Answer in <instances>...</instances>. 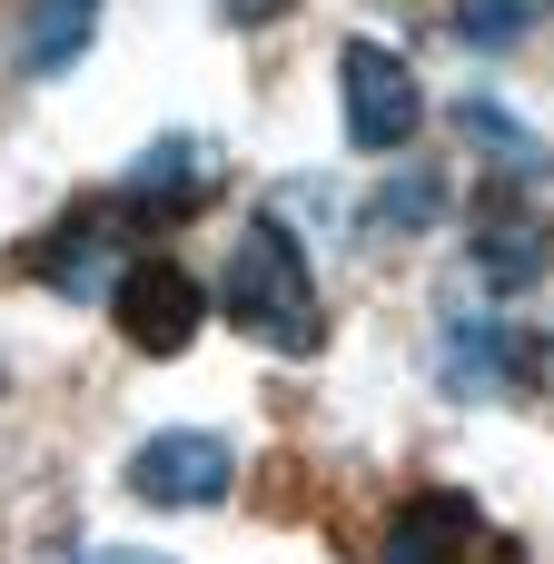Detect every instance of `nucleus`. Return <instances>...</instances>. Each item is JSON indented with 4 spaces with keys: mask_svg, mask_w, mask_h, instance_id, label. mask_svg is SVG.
Masks as SVG:
<instances>
[{
    "mask_svg": "<svg viewBox=\"0 0 554 564\" xmlns=\"http://www.w3.org/2000/svg\"><path fill=\"white\" fill-rule=\"evenodd\" d=\"M218 307L268 347V357H317L327 337V307H317V268L307 248L287 238V218H248L228 238V278H218Z\"/></svg>",
    "mask_w": 554,
    "mask_h": 564,
    "instance_id": "obj_1",
    "label": "nucleus"
},
{
    "mask_svg": "<svg viewBox=\"0 0 554 564\" xmlns=\"http://www.w3.org/2000/svg\"><path fill=\"white\" fill-rule=\"evenodd\" d=\"M337 99H347V139H357L367 159H397V149L426 129V89H416V69H406L387 40H347V50H337Z\"/></svg>",
    "mask_w": 554,
    "mask_h": 564,
    "instance_id": "obj_2",
    "label": "nucleus"
},
{
    "mask_svg": "<svg viewBox=\"0 0 554 564\" xmlns=\"http://www.w3.org/2000/svg\"><path fill=\"white\" fill-rule=\"evenodd\" d=\"M109 317H119V337H129L139 357H188L208 297H198V278H188L178 258H129V278L109 288Z\"/></svg>",
    "mask_w": 554,
    "mask_h": 564,
    "instance_id": "obj_3",
    "label": "nucleus"
},
{
    "mask_svg": "<svg viewBox=\"0 0 554 564\" xmlns=\"http://www.w3.org/2000/svg\"><path fill=\"white\" fill-rule=\"evenodd\" d=\"M228 486H238V456H228V436H208V426H169V436H149L139 456H129V496H149V506H228Z\"/></svg>",
    "mask_w": 554,
    "mask_h": 564,
    "instance_id": "obj_4",
    "label": "nucleus"
},
{
    "mask_svg": "<svg viewBox=\"0 0 554 564\" xmlns=\"http://www.w3.org/2000/svg\"><path fill=\"white\" fill-rule=\"evenodd\" d=\"M30 278H40L50 297H109V288L129 278V258H119L109 218H59V228L30 248Z\"/></svg>",
    "mask_w": 554,
    "mask_h": 564,
    "instance_id": "obj_5",
    "label": "nucleus"
},
{
    "mask_svg": "<svg viewBox=\"0 0 554 564\" xmlns=\"http://www.w3.org/2000/svg\"><path fill=\"white\" fill-rule=\"evenodd\" d=\"M476 535H486V516H476L466 496H406L377 564H466V555H476Z\"/></svg>",
    "mask_w": 554,
    "mask_h": 564,
    "instance_id": "obj_6",
    "label": "nucleus"
},
{
    "mask_svg": "<svg viewBox=\"0 0 554 564\" xmlns=\"http://www.w3.org/2000/svg\"><path fill=\"white\" fill-rule=\"evenodd\" d=\"M436 377L456 397H496L525 377V347L506 337V317H446V347H436Z\"/></svg>",
    "mask_w": 554,
    "mask_h": 564,
    "instance_id": "obj_7",
    "label": "nucleus"
},
{
    "mask_svg": "<svg viewBox=\"0 0 554 564\" xmlns=\"http://www.w3.org/2000/svg\"><path fill=\"white\" fill-rule=\"evenodd\" d=\"M466 258H476V278H486V288H535V278L554 268V238L525 218V208H476Z\"/></svg>",
    "mask_w": 554,
    "mask_h": 564,
    "instance_id": "obj_8",
    "label": "nucleus"
},
{
    "mask_svg": "<svg viewBox=\"0 0 554 564\" xmlns=\"http://www.w3.org/2000/svg\"><path fill=\"white\" fill-rule=\"evenodd\" d=\"M456 129H466V149H486V169L496 178H515V188H535V178H554V149L506 109V99H466L456 109Z\"/></svg>",
    "mask_w": 554,
    "mask_h": 564,
    "instance_id": "obj_9",
    "label": "nucleus"
},
{
    "mask_svg": "<svg viewBox=\"0 0 554 564\" xmlns=\"http://www.w3.org/2000/svg\"><path fill=\"white\" fill-rule=\"evenodd\" d=\"M89 40H99V0H30V20H20V69L50 79V69H69Z\"/></svg>",
    "mask_w": 554,
    "mask_h": 564,
    "instance_id": "obj_10",
    "label": "nucleus"
},
{
    "mask_svg": "<svg viewBox=\"0 0 554 564\" xmlns=\"http://www.w3.org/2000/svg\"><path fill=\"white\" fill-rule=\"evenodd\" d=\"M198 139H159V149H139V169H129V188L119 198H169V208H188L198 198Z\"/></svg>",
    "mask_w": 554,
    "mask_h": 564,
    "instance_id": "obj_11",
    "label": "nucleus"
},
{
    "mask_svg": "<svg viewBox=\"0 0 554 564\" xmlns=\"http://www.w3.org/2000/svg\"><path fill=\"white\" fill-rule=\"evenodd\" d=\"M436 208H446V178H436V169H397V178L367 198V228H397V238H416V228H436Z\"/></svg>",
    "mask_w": 554,
    "mask_h": 564,
    "instance_id": "obj_12",
    "label": "nucleus"
},
{
    "mask_svg": "<svg viewBox=\"0 0 554 564\" xmlns=\"http://www.w3.org/2000/svg\"><path fill=\"white\" fill-rule=\"evenodd\" d=\"M545 10L554 0H456V40H466V50H515Z\"/></svg>",
    "mask_w": 554,
    "mask_h": 564,
    "instance_id": "obj_13",
    "label": "nucleus"
},
{
    "mask_svg": "<svg viewBox=\"0 0 554 564\" xmlns=\"http://www.w3.org/2000/svg\"><path fill=\"white\" fill-rule=\"evenodd\" d=\"M79 564H169V555H129V545H99V555H79Z\"/></svg>",
    "mask_w": 554,
    "mask_h": 564,
    "instance_id": "obj_14",
    "label": "nucleus"
}]
</instances>
